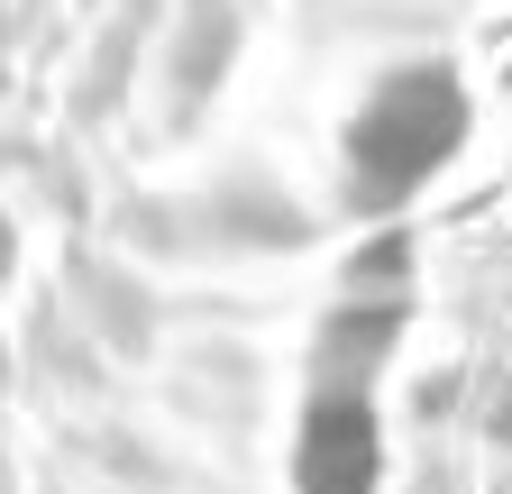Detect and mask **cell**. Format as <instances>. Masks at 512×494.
<instances>
[{
  "label": "cell",
  "mask_w": 512,
  "mask_h": 494,
  "mask_svg": "<svg viewBox=\"0 0 512 494\" xmlns=\"http://www.w3.org/2000/svg\"><path fill=\"white\" fill-rule=\"evenodd\" d=\"M448 129H458V110H448V92H430V74H412L403 92H384L366 119H357V183H375V193H394V183H412Z\"/></svg>",
  "instance_id": "obj_1"
},
{
  "label": "cell",
  "mask_w": 512,
  "mask_h": 494,
  "mask_svg": "<svg viewBox=\"0 0 512 494\" xmlns=\"http://www.w3.org/2000/svg\"><path fill=\"white\" fill-rule=\"evenodd\" d=\"M366 476H375V421L366 403L330 394L302 430V494H366Z\"/></svg>",
  "instance_id": "obj_2"
}]
</instances>
